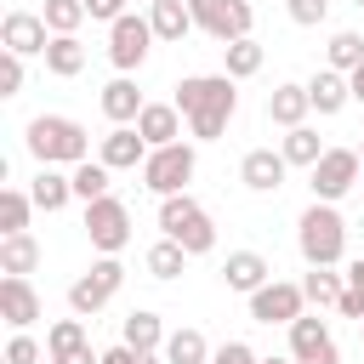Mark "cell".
<instances>
[{"mask_svg":"<svg viewBox=\"0 0 364 364\" xmlns=\"http://www.w3.org/2000/svg\"><path fill=\"white\" fill-rule=\"evenodd\" d=\"M176 108H182V119H188V131H193L199 142H216V136L228 131L233 108H239L233 74H188V80L176 85Z\"/></svg>","mask_w":364,"mask_h":364,"instance_id":"cell-1","label":"cell"},{"mask_svg":"<svg viewBox=\"0 0 364 364\" xmlns=\"http://www.w3.org/2000/svg\"><path fill=\"white\" fill-rule=\"evenodd\" d=\"M296 245H301L307 267H336L347 256V222H341V210L330 199H313L301 210V222H296Z\"/></svg>","mask_w":364,"mask_h":364,"instance_id":"cell-2","label":"cell"},{"mask_svg":"<svg viewBox=\"0 0 364 364\" xmlns=\"http://www.w3.org/2000/svg\"><path fill=\"white\" fill-rule=\"evenodd\" d=\"M28 154L40 159V165H80L85 154H91V136H85V125L80 119H68V114H40V119H28Z\"/></svg>","mask_w":364,"mask_h":364,"instance_id":"cell-3","label":"cell"},{"mask_svg":"<svg viewBox=\"0 0 364 364\" xmlns=\"http://www.w3.org/2000/svg\"><path fill=\"white\" fill-rule=\"evenodd\" d=\"M159 233L176 239L188 256H205V250L216 245V228H210V216H205V205H199L193 193H171V199H159Z\"/></svg>","mask_w":364,"mask_h":364,"instance_id":"cell-4","label":"cell"},{"mask_svg":"<svg viewBox=\"0 0 364 364\" xmlns=\"http://www.w3.org/2000/svg\"><path fill=\"white\" fill-rule=\"evenodd\" d=\"M193 171H199V154H193L188 142H165V148H148V159H142V188L159 193V199H171V193H188Z\"/></svg>","mask_w":364,"mask_h":364,"instance_id":"cell-5","label":"cell"},{"mask_svg":"<svg viewBox=\"0 0 364 364\" xmlns=\"http://www.w3.org/2000/svg\"><path fill=\"white\" fill-rule=\"evenodd\" d=\"M85 239H91V250L119 256V250L131 245V210H125V199H114V193L91 199V205H85Z\"/></svg>","mask_w":364,"mask_h":364,"instance_id":"cell-6","label":"cell"},{"mask_svg":"<svg viewBox=\"0 0 364 364\" xmlns=\"http://www.w3.org/2000/svg\"><path fill=\"white\" fill-rule=\"evenodd\" d=\"M119 284H125V267H119L114 256H102V262H91V273H80V279L68 284V307H74L80 318H91V313H102V307L119 296Z\"/></svg>","mask_w":364,"mask_h":364,"instance_id":"cell-7","label":"cell"},{"mask_svg":"<svg viewBox=\"0 0 364 364\" xmlns=\"http://www.w3.org/2000/svg\"><path fill=\"white\" fill-rule=\"evenodd\" d=\"M188 11H193V23L210 34V40H245L250 28H256V11H250V0H188Z\"/></svg>","mask_w":364,"mask_h":364,"instance_id":"cell-8","label":"cell"},{"mask_svg":"<svg viewBox=\"0 0 364 364\" xmlns=\"http://www.w3.org/2000/svg\"><path fill=\"white\" fill-rule=\"evenodd\" d=\"M159 34H154V23L148 17H136V11H125L119 23H108V57H114V68L119 74H131V68H142V57H148V46H154Z\"/></svg>","mask_w":364,"mask_h":364,"instance_id":"cell-9","label":"cell"},{"mask_svg":"<svg viewBox=\"0 0 364 364\" xmlns=\"http://www.w3.org/2000/svg\"><path fill=\"white\" fill-rule=\"evenodd\" d=\"M358 171H364V159H358V148H324V159L313 165V199H341V193H353V182H358Z\"/></svg>","mask_w":364,"mask_h":364,"instance_id":"cell-10","label":"cell"},{"mask_svg":"<svg viewBox=\"0 0 364 364\" xmlns=\"http://www.w3.org/2000/svg\"><path fill=\"white\" fill-rule=\"evenodd\" d=\"M307 313V296H301V284H290V279H267L262 290H250V318L256 324H290V318H301Z\"/></svg>","mask_w":364,"mask_h":364,"instance_id":"cell-11","label":"cell"},{"mask_svg":"<svg viewBox=\"0 0 364 364\" xmlns=\"http://www.w3.org/2000/svg\"><path fill=\"white\" fill-rule=\"evenodd\" d=\"M290 358H296V364H341L336 336H330V324H324L318 313L290 318Z\"/></svg>","mask_w":364,"mask_h":364,"instance_id":"cell-12","label":"cell"},{"mask_svg":"<svg viewBox=\"0 0 364 364\" xmlns=\"http://www.w3.org/2000/svg\"><path fill=\"white\" fill-rule=\"evenodd\" d=\"M0 46L17 51V57H46L51 28H46L40 11H6V23H0Z\"/></svg>","mask_w":364,"mask_h":364,"instance_id":"cell-13","label":"cell"},{"mask_svg":"<svg viewBox=\"0 0 364 364\" xmlns=\"http://www.w3.org/2000/svg\"><path fill=\"white\" fill-rule=\"evenodd\" d=\"M97 159H102L108 171H142V159H148V136H142L136 125H114V131L97 142Z\"/></svg>","mask_w":364,"mask_h":364,"instance_id":"cell-14","label":"cell"},{"mask_svg":"<svg viewBox=\"0 0 364 364\" xmlns=\"http://www.w3.org/2000/svg\"><path fill=\"white\" fill-rule=\"evenodd\" d=\"M284 171H290V159L273 154V148H250V154L239 159V182H245L250 193H279V188H284Z\"/></svg>","mask_w":364,"mask_h":364,"instance_id":"cell-15","label":"cell"},{"mask_svg":"<svg viewBox=\"0 0 364 364\" xmlns=\"http://www.w3.org/2000/svg\"><path fill=\"white\" fill-rule=\"evenodd\" d=\"M0 318H6L11 330H28V324L40 318V296H34V284H28L23 273H6V279H0Z\"/></svg>","mask_w":364,"mask_h":364,"instance_id":"cell-16","label":"cell"},{"mask_svg":"<svg viewBox=\"0 0 364 364\" xmlns=\"http://www.w3.org/2000/svg\"><path fill=\"white\" fill-rule=\"evenodd\" d=\"M136 131L148 136V148L182 142V108H176V102H148V108L136 114Z\"/></svg>","mask_w":364,"mask_h":364,"instance_id":"cell-17","label":"cell"},{"mask_svg":"<svg viewBox=\"0 0 364 364\" xmlns=\"http://www.w3.org/2000/svg\"><path fill=\"white\" fill-rule=\"evenodd\" d=\"M267 279H273V267H267V256H256V250H233V256L222 262V284H228V290H245V296H250V290H262Z\"/></svg>","mask_w":364,"mask_h":364,"instance_id":"cell-18","label":"cell"},{"mask_svg":"<svg viewBox=\"0 0 364 364\" xmlns=\"http://www.w3.org/2000/svg\"><path fill=\"white\" fill-rule=\"evenodd\" d=\"M307 97H313V108H318V114H341V108L353 102V85H347V74H341V68H330V63H324V68L307 80Z\"/></svg>","mask_w":364,"mask_h":364,"instance_id":"cell-19","label":"cell"},{"mask_svg":"<svg viewBox=\"0 0 364 364\" xmlns=\"http://www.w3.org/2000/svg\"><path fill=\"white\" fill-rule=\"evenodd\" d=\"M142 108H148V102H142V91H136V80H125V74H119V80H108V85H102V114H108L114 125H136V114H142Z\"/></svg>","mask_w":364,"mask_h":364,"instance_id":"cell-20","label":"cell"},{"mask_svg":"<svg viewBox=\"0 0 364 364\" xmlns=\"http://www.w3.org/2000/svg\"><path fill=\"white\" fill-rule=\"evenodd\" d=\"M307 108H313L307 85H273V97H267V119L284 125V131H296V125L307 119Z\"/></svg>","mask_w":364,"mask_h":364,"instance_id":"cell-21","label":"cell"},{"mask_svg":"<svg viewBox=\"0 0 364 364\" xmlns=\"http://www.w3.org/2000/svg\"><path fill=\"white\" fill-rule=\"evenodd\" d=\"M28 193H34V205L51 216V210H63V205L74 199V176H63L57 165H40V176H34V188H28Z\"/></svg>","mask_w":364,"mask_h":364,"instance_id":"cell-22","label":"cell"},{"mask_svg":"<svg viewBox=\"0 0 364 364\" xmlns=\"http://www.w3.org/2000/svg\"><path fill=\"white\" fill-rule=\"evenodd\" d=\"M40 267V245H34V233H0V273H34Z\"/></svg>","mask_w":364,"mask_h":364,"instance_id":"cell-23","label":"cell"},{"mask_svg":"<svg viewBox=\"0 0 364 364\" xmlns=\"http://www.w3.org/2000/svg\"><path fill=\"white\" fill-rule=\"evenodd\" d=\"M148 23H154L159 40H182L188 28H199L193 11H188V0H154V6H148Z\"/></svg>","mask_w":364,"mask_h":364,"instance_id":"cell-24","label":"cell"},{"mask_svg":"<svg viewBox=\"0 0 364 364\" xmlns=\"http://www.w3.org/2000/svg\"><path fill=\"white\" fill-rule=\"evenodd\" d=\"M119 341L136 347V353H159V347H165V324H159V313L136 307V313L125 318V336H119Z\"/></svg>","mask_w":364,"mask_h":364,"instance_id":"cell-25","label":"cell"},{"mask_svg":"<svg viewBox=\"0 0 364 364\" xmlns=\"http://www.w3.org/2000/svg\"><path fill=\"white\" fill-rule=\"evenodd\" d=\"M46 68H51L57 80H74V74L85 68V46H80L74 34H51V46H46Z\"/></svg>","mask_w":364,"mask_h":364,"instance_id":"cell-26","label":"cell"},{"mask_svg":"<svg viewBox=\"0 0 364 364\" xmlns=\"http://www.w3.org/2000/svg\"><path fill=\"white\" fill-rule=\"evenodd\" d=\"M262 57H267V51H262L250 34H245V40H228V46H222V74L250 80V74H262Z\"/></svg>","mask_w":364,"mask_h":364,"instance_id":"cell-27","label":"cell"},{"mask_svg":"<svg viewBox=\"0 0 364 364\" xmlns=\"http://www.w3.org/2000/svg\"><path fill=\"white\" fill-rule=\"evenodd\" d=\"M165 364H210V341L188 324V330H171L165 336Z\"/></svg>","mask_w":364,"mask_h":364,"instance_id":"cell-28","label":"cell"},{"mask_svg":"<svg viewBox=\"0 0 364 364\" xmlns=\"http://www.w3.org/2000/svg\"><path fill=\"white\" fill-rule=\"evenodd\" d=\"M279 154H284L290 165H307V171H313V165L324 159V136H318L313 125H296V131H284V148H279Z\"/></svg>","mask_w":364,"mask_h":364,"instance_id":"cell-29","label":"cell"},{"mask_svg":"<svg viewBox=\"0 0 364 364\" xmlns=\"http://www.w3.org/2000/svg\"><path fill=\"white\" fill-rule=\"evenodd\" d=\"M28 210H40L34 193H23V188H0V233H28Z\"/></svg>","mask_w":364,"mask_h":364,"instance_id":"cell-30","label":"cell"},{"mask_svg":"<svg viewBox=\"0 0 364 364\" xmlns=\"http://www.w3.org/2000/svg\"><path fill=\"white\" fill-rule=\"evenodd\" d=\"M341 290H347V284H341V273H336V267H313V273L301 279V296H307L318 313H324V307H336V301H341Z\"/></svg>","mask_w":364,"mask_h":364,"instance_id":"cell-31","label":"cell"},{"mask_svg":"<svg viewBox=\"0 0 364 364\" xmlns=\"http://www.w3.org/2000/svg\"><path fill=\"white\" fill-rule=\"evenodd\" d=\"M182 267H188V250H182L176 239H165V233H159V239L148 245V273H154V279H176Z\"/></svg>","mask_w":364,"mask_h":364,"instance_id":"cell-32","label":"cell"},{"mask_svg":"<svg viewBox=\"0 0 364 364\" xmlns=\"http://www.w3.org/2000/svg\"><path fill=\"white\" fill-rule=\"evenodd\" d=\"M324 63H330V68H341V74H353V68L364 63V34H353V28L330 34V46H324Z\"/></svg>","mask_w":364,"mask_h":364,"instance_id":"cell-33","label":"cell"},{"mask_svg":"<svg viewBox=\"0 0 364 364\" xmlns=\"http://www.w3.org/2000/svg\"><path fill=\"white\" fill-rule=\"evenodd\" d=\"M102 193H108V165H102V159H80V165H74V199L91 205V199H102Z\"/></svg>","mask_w":364,"mask_h":364,"instance_id":"cell-34","label":"cell"},{"mask_svg":"<svg viewBox=\"0 0 364 364\" xmlns=\"http://www.w3.org/2000/svg\"><path fill=\"white\" fill-rule=\"evenodd\" d=\"M74 347H85V318L74 313V318H57L51 330H46V353L51 358H63V353H74Z\"/></svg>","mask_w":364,"mask_h":364,"instance_id":"cell-35","label":"cell"},{"mask_svg":"<svg viewBox=\"0 0 364 364\" xmlns=\"http://www.w3.org/2000/svg\"><path fill=\"white\" fill-rule=\"evenodd\" d=\"M40 17H46V28H51V34H74L91 11H85V0H46V11H40Z\"/></svg>","mask_w":364,"mask_h":364,"instance_id":"cell-36","label":"cell"},{"mask_svg":"<svg viewBox=\"0 0 364 364\" xmlns=\"http://www.w3.org/2000/svg\"><path fill=\"white\" fill-rule=\"evenodd\" d=\"M6 364H40V341H34L28 330H11V341H6Z\"/></svg>","mask_w":364,"mask_h":364,"instance_id":"cell-37","label":"cell"},{"mask_svg":"<svg viewBox=\"0 0 364 364\" xmlns=\"http://www.w3.org/2000/svg\"><path fill=\"white\" fill-rule=\"evenodd\" d=\"M284 6H290V23H301V28H318L330 17V0H284Z\"/></svg>","mask_w":364,"mask_h":364,"instance_id":"cell-38","label":"cell"},{"mask_svg":"<svg viewBox=\"0 0 364 364\" xmlns=\"http://www.w3.org/2000/svg\"><path fill=\"white\" fill-rule=\"evenodd\" d=\"M17 91H23V57L6 51L0 57V97H17Z\"/></svg>","mask_w":364,"mask_h":364,"instance_id":"cell-39","label":"cell"},{"mask_svg":"<svg viewBox=\"0 0 364 364\" xmlns=\"http://www.w3.org/2000/svg\"><path fill=\"white\" fill-rule=\"evenodd\" d=\"M102 364H165V358H159V353H136V347H125V341H119V347H108V353H102Z\"/></svg>","mask_w":364,"mask_h":364,"instance_id":"cell-40","label":"cell"},{"mask_svg":"<svg viewBox=\"0 0 364 364\" xmlns=\"http://www.w3.org/2000/svg\"><path fill=\"white\" fill-rule=\"evenodd\" d=\"M210 364H262V358H256L245 341H222V347L210 353Z\"/></svg>","mask_w":364,"mask_h":364,"instance_id":"cell-41","label":"cell"},{"mask_svg":"<svg viewBox=\"0 0 364 364\" xmlns=\"http://www.w3.org/2000/svg\"><path fill=\"white\" fill-rule=\"evenodd\" d=\"M85 11H91L97 23H119V17H125V0H85Z\"/></svg>","mask_w":364,"mask_h":364,"instance_id":"cell-42","label":"cell"},{"mask_svg":"<svg viewBox=\"0 0 364 364\" xmlns=\"http://www.w3.org/2000/svg\"><path fill=\"white\" fill-rule=\"evenodd\" d=\"M336 313H341V318H364V290H353V284H347V290H341V301H336Z\"/></svg>","mask_w":364,"mask_h":364,"instance_id":"cell-43","label":"cell"},{"mask_svg":"<svg viewBox=\"0 0 364 364\" xmlns=\"http://www.w3.org/2000/svg\"><path fill=\"white\" fill-rule=\"evenodd\" d=\"M51 364H102V353H91V341H85V347H74V353H63Z\"/></svg>","mask_w":364,"mask_h":364,"instance_id":"cell-44","label":"cell"},{"mask_svg":"<svg viewBox=\"0 0 364 364\" xmlns=\"http://www.w3.org/2000/svg\"><path fill=\"white\" fill-rule=\"evenodd\" d=\"M347 284H353V290H364V256H358V262H347Z\"/></svg>","mask_w":364,"mask_h":364,"instance_id":"cell-45","label":"cell"},{"mask_svg":"<svg viewBox=\"0 0 364 364\" xmlns=\"http://www.w3.org/2000/svg\"><path fill=\"white\" fill-rule=\"evenodd\" d=\"M347 85H353V102H364V63H358V68L347 74Z\"/></svg>","mask_w":364,"mask_h":364,"instance_id":"cell-46","label":"cell"},{"mask_svg":"<svg viewBox=\"0 0 364 364\" xmlns=\"http://www.w3.org/2000/svg\"><path fill=\"white\" fill-rule=\"evenodd\" d=\"M262 364H296V358H262Z\"/></svg>","mask_w":364,"mask_h":364,"instance_id":"cell-47","label":"cell"},{"mask_svg":"<svg viewBox=\"0 0 364 364\" xmlns=\"http://www.w3.org/2000/svg\"><path fill=\"white\" fill-rule=\"evenodd\" d=\"M353 6H358V11H364V0H353Z\"/></svg>","mask_w":364,"mask_h":364,"instance_id":"cell-48","label":"cell"},{"mask_svg":"<svg viewBox=\"0 0 364 364\" xmlns=\"http://www.w3.org/2000/svg\"><path fill=\"white\" fill-rule=\"evenodd\" d=\"M358 336H364V318H358Z\"/></svg>","mask_w":364,"mask_h":364,"instance_id":"cell-49","label":"cell"},{"mask_svg":"<svg viewBox=\"0 0 364 364\" xmlns=\"http://www.w3.org/2000/svg\"><path fill=\"white\" fill-rule=\"evenodd\" d=\"M358 159H364V142H358Z\"/></svg>","mask_w":364,"mask_h":364,"instance_id":"cell-50","label":"cell"},{"mask_svg":"<svg viewBox=\"0 0 364 364\" xmlns=\"http://www.w3.org/2000/svg\"><path fill=\"white\" fill-rule=\"evenodd\" d=\"M148 6H154V0H148Z\"/></svg>","mask_w":364,"mask_h":364,"instance_id":"cell-51","label":"cell"}]
</instances>
